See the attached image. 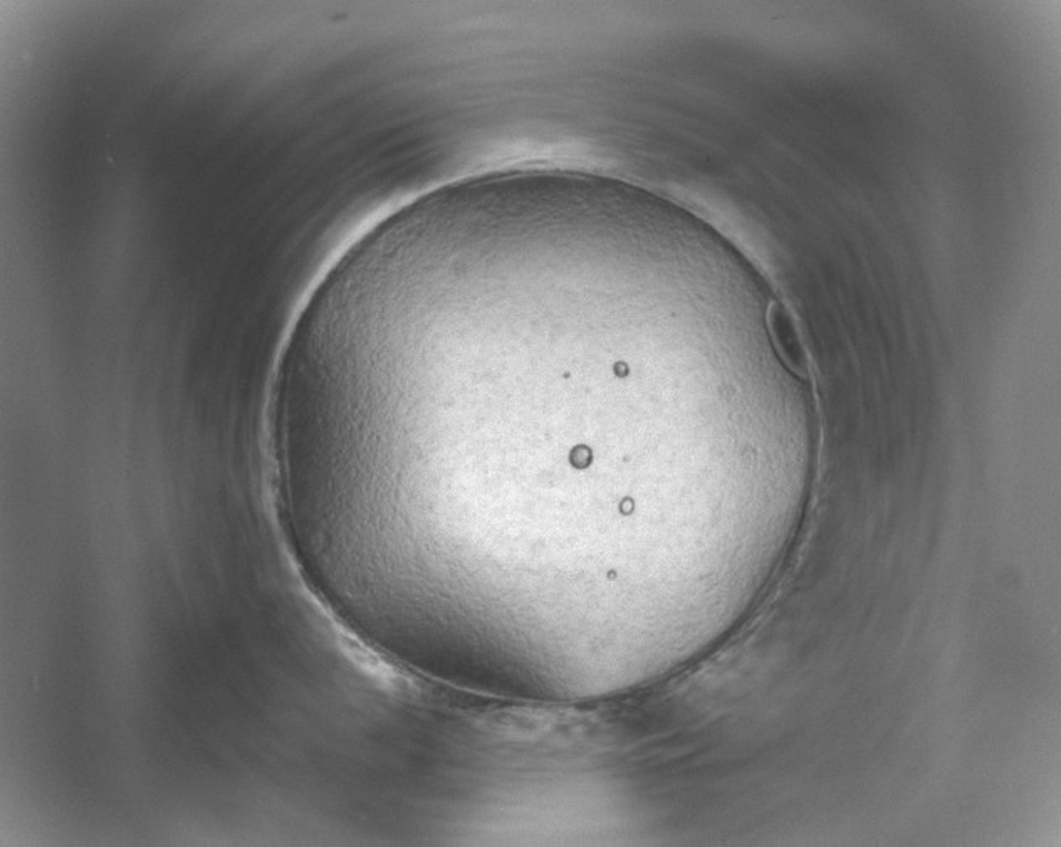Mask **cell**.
Here are the masks:
<instances>
[{
  "instance_id": "obj_1",
  "label": "cell",
  "mask_w": 1061,
  "mask_h": 847,
  "mask_svg": "<svg viewBox=\"0 0 1061 847\" xmlns=\"http://www.w3.org/2000/svg\"><path fill=\"white\" fill-rule=\"evenodd\" d=\"M767 325H770L771 335H773L774 345L780 352L781 358L799 374H805L806 354L800 341L799 332L794 326L793 319L787 315L783 306L773 303L767 309Z\"/></svg>"
}]
</instances>
